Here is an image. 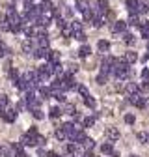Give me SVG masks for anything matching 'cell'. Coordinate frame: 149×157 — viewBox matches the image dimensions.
<instances>
[{
  "instance_id": "38",
  "label": "cell",
  "mask_w": 149,
  "mask_h": 157,
  "mask_svg": "<svg viewBox=\"0 0 149 157\" xmlns=\"http://www.w3.org/2000/svg\"><path fill=\"white\" fill-rule=\"evenodd\" d=\"M23 51H24V52H32V43L28 41V39L23 43Z\"/></svg>"
},
{
  "instance_id": "17",
  "label": "cell",
  "mask_w": 149,
  "mask_h": 157,
  "mask_svg": "<svg viewBox=\"0 0 149 157\" xmlns=\"http://www.w3.org/2000/svg\"><path fill=\"white\" fill-rule=\"evenodd\" d=\"M91 23H93V26H95V28H101V26L104 25V17H103V15H95Z\"/></svg>"
},
{
  "instance_id": "37",
  "label": "cell",
  "mask_w": 149,
  "mask_h": 157,
  "mask_svg": "<svg viewBox=\"0 0 149 157\" xmlns=\"http://www.w3.org/2000/svg\"><path fill=\"white\" fill-rule=\"evenodd\" d=\"M65 151H67V153H74V151H77V144H73V142L67 144V146H65Z\"/></svg>"
},
{
  "instance_id": "30",
  "label": "cell",
  "mask_w": 149,
  "mask_h": 157,
  "mask_svg": "<svg viewBox=\"0 0 149 157\" xmlns=\"http://www.w3.org/2000/svg\"><path fill=\"white\" fill-rule=\"evenodd\" d=\"M69 26H71V30H73V32H77V30H82V21H73Z\"/></svg>"
},
{
  "instance_id": "16",
  "label": "cell",
  "mask_w": 149,
  "mask_h": 157,
  "mask_svg": "<svg viewBox=\"0 0 149 157\" xmlns=\"http://www.w3.org/2000/svg\"><path fill=\"white\" fill-rule=\"evenodd\" d=\"M49 116L52 118V120H56V118H60V116H62V109H60V107H52V109L49 110Z\"/></svg>"
},
{
  "instance_id": "18",
  "label": "cell",
  "mask_w": 149,
  "mask_h": 157,
  "mask_svg": "<svg viewBox=\"0 0 149 157\" xmlns=\"http://www.w3.org/2000/svg\"><path fill=\"white\" fill-rule=\"evenodd\" d=\"M82 146H84V150H86V151H91L93 148H95V142H93L91 139H88V136H86L84 142H82Z\"/></svg>"
},
{
  "instance_id": "12",
  "label": "cell",
  "mask_w": 149,
  "mask_h": 157,
  "mask_svg": "<svg viewBox=\"0 0 149 157\" xmlns=\"http://www.w3.org/2000/svg\"><path fill=\"white\" fill-rule=\"evenodd\" d=\"M37 8L41 10V13H47V11L54 10V8H52V4H50V0H43V2H41L39 6H37Z\"/></svg>"
},
{
  "instance_id": "51",
  "label": "cell",
  "mask_w": 149,
  "mask_h": 157,
  "mask_svg": "<svg viewBox=\"0 0 149 157\" xmlns=\"http://www.w3.org/2000/svg\"><path fill=\"white\" fill-rule=\"evenodd\" d=\"M93 157H95V155H93Z\"/></svg>"
},
{
  "instance_id": "31",
  "label": "cell",
  "mask_w": 149,
  "mask_h": 157,
  "mask_svg": "<svg viewBox=\"0 0 149 157\" xmlns=\"http://www.w3.org/2000/svg\"><path fill=\"white\" fill-rule=\"evenodd\" d=\"M56 139H58V140H65L67 139V135H65V131L60 127V129H56Z\"/></svg>"
},
{
  "instance_id": "5",
  "label": "cell",
  "mask_w": 149,
  "mask_h": 157,
  "mask_svg": "<svg viewBox=\"0 0 149 157\" xmlns=\"http://www.w3.org/2000/svg\"><path fill=\"white\" fill-rule=\"evenodd\" d=\"M97 15H101V13H106L108 11V0H97V8L93 10Z\"/></svg>"
},
{
  "instance_id": "47",
  "label": "cell",
  "mask_w": 149,
  "mask_h": 157,
  "mask_svg": "<svg viewBox=\"0 0 149 157\" xmlns=\"http://www.w3.org/2000/svg\"><path fill=\"white\" fill-rule=\"evenodd\" d=\"M47 157H58V153H54V151H49V153H47Z\"/></svg>"
},
{
  "instance_id": "21",
  "label": "cell",
  "mask_w": 149,
  "mask_h": 157,
  "mask_svg": "<svg viewBox=\"0 0 149 157\" xmlns=\"http://www.w3.org/2000/svg\"><path fill=\"white\" fill-rule=\"evenodd\" d=\"M127 92H129V95L138 94V92H140V86H138V84H134V82H130V84H127Z\"/></svg>"
},
{
  "instance_id": "13",
  "label": "cell",
  "mask_w": 149,
  "mask_h": 157,
  "mask_svg": "<svg viewBox=\"0 0 149 157\" xmlns=\"http://www.w3.org/2000/svg\"><path fill=\"white\" fill-rule=\"evenodd\" d=\"M97 49L101 52H108L110 51V41H106V39H101V41L97 43Z\"/></svg>"
},
{
  "instance_id": "48",
  "label": "cell",
  "mask_w": 149,
  "mask_h": 157,
  "mask_svg": "<svg viewBox=\"0 0 149 157\" xmlns=\"http://www.w3.org/2000/svg\"><path fill=\"white\" fill-rule=\"evenodd\" d=\"M147 51H149V39H147Z\"/></svg>"
},
{
  "instance_id": "10",
  "label": "cell",
  "mask_w": 149,
  "mask_h": 157,
  "mask_svg": "<svg viewBox=\"0 0 149 157\" xmlns=\"http://www.w3.org/2000/svg\"><path fill=\"white\" fill-rule=\"evenodd\" d=\"M49 49H39V47H37L35 51H34V56L35 58H49Z\"/></svg>"
},
{
  "instance_id": "44",
  "label": "cell",
  "mask_w": 149,
  "mask_h": 157,
  "mask_svg": "<svg viewBox=\"0 0 149 157\" xmlns=\"http://www.w3.org/2000/svg\"><path fill=\"white\" fill-rule=\"evenodd\" d=\"M149 78V69H142V81H147Z\"/></svg>"
},
{
  "instance_id": "35",
  "label": "cell",
  "mask_w": 149,
  "mask_h": 157,
  "mask_svg": "<svg viewBox=\"0 0 149 157\" xmlns=\"http://www.w3.org/2000/svg\"><path fill=\"white\" fill-rule=\"evenodd\" d=\"M125 124L133 125V124H134V114H125Z\"/></svg>"
},
{
  "instance_id": "24",
  "label": "cell",
  "mask_w": 149,
  "mask_h": 157,
  "mask_svg": "<svg viewBox=\"0 0 149 157\" xmlns=\"http://www.w3.org/2000/svg\"><path fill=\"white\" fill-rule=\"evenodd\" d=\"M149 8H147V4H144V2H140L138 0V6H136V15H142V13H145Z\"/></svg>"
},
{
  "instance_id": "11",
  "label": "cell",
  "mask_w": 149,
  "mask_h": 157,
  "mask_svg": "<svg viewBox=\"0 0 149 157\" xmlns=\"http://www.w3.org/2000/svg\"><path fill=\"white\" fill-rule=\"evenodd\" d=\"M77 10L80 13H84L86 10H89V2H88V0H77Z\"/></svg>"
},
{
  "instance_id": "36",
  "label": "cell",
  "mask_w": 149,
  "mask_h": 157,
  "mask_svg": "<svg viewBox=\"0 0 149 157\" xmlns=\"http://www.w3.org/2000/svg\"><path fill=\"white\" fill-rule=\"evenodd\" d=\"M6 105H9V99H8V95H0V107H6Z\"/></svg>"
},
{
  "instance_id": "26",
  "label": "cell",
  "mask_w": 149,
  "mask_h": 157,
  "mask_svg": "<svg viewBox=\"0 0 149 157\" xmlns=\"http://www.w3.org/2000/svg\"><path fill=\"white\" fill-rule=\"evenodd\" d=\"M84 103H86V107H89V109H93L95 107V99L88 94V95H84Z\"/></svg>"
},
{
  "instance_id": "2",
  "label": "cell",
  "mask_w": 149,
  "mask_h": 157,
  "mask_svg": "<svg viewBox=\"0 0 149 157\" xmlns=\"http://www.w3.org/2000/svg\"><path fill=\"white\" fill-rule=\"evenodd\" d=\"M2 118L6 122H15V118H17V112L13 110V109H8V107H4V112H2Z\"/></svg>"
},
{
  "instance_id": "50",
  "label": "cell",
  "mask_w": 149,
  "mask_h": 157,
  "mask_svg": "<svg viewBox=\"0 0 149 157\" xmlns=\"http://www.w3.org/2000/svg\"><path fill=\"white\" fill-rule=\"evenodd\" d=\"M130 157H138V155H130Z\"/></svg>"
},
{
  "instance_id": "15",
  "label": "cell",
  "mask_w": 149,
  "mask_h": 157,
  "mask_svg": "<svg viewBox=\"0 0 149 157\" xmlns=\"http://www.w3.org/2000/svg\"><path fill=\"white\" fill-rule=\"evenodd\" d=\"M140 32H142V37L149 39V23L142 21V25H140Z\"/></svg>"
},
{
  "instance_id": "49",
  "label": "cell",
  "mask_w": 149,
  "mask_h": 157,
  "mask_svg": "<svg viewBox=\"0 0 149 157\" xmlns=\"http://www.w3.org/2000/svg\"><path fill=\"white\" fill-rule=\"evenodd\" d=\"M147 142H149V133H147Z\"/></svg>"
},
{
  "instance_id": "8",
  "label": "cell",
  "mask_w": 149,
  "mask_h": 157,
  "mask_svg": "<svg viewBox=\"0 0 149 157\" xmlns=\"http://www.w3.org/2000/svg\"><path fill=\"white\" fill-rule=\"evenodd\" d=\"M123 60H125V62L130 66V64H134V62L138 60V54H136V52H133V51H129V52L125 54V58H123Z\"/></svg>"
},
{
  "instance_id": "9",
  "label": "cell",
  "mask_w": 149,
  "mask_h": 157,
  "mask_svg": "<svg viewBox=\"0 0 149 157\" xmlns=\"http://www.w3.org/2000/svg\"><path fill=\"white\" fill-rule=\"evenodd\" d=\"M136 6H138V0H127V10L130 15H136Z\"/></svg>"
},
{
  "instance_id": "28",
  "label": "cell",
  "mask_w": 149,
  "mask_h": 157,
  "mask_svg": "<svg viewBox=\"0 0 149 157\" xmlns=\"http://www.w3.org/2000/svg\"><path fill=\"white\" fill-rule=\"evenodd\" d=\"M73 37H74V39H78V41H86V34H84L82 30L73 32Z\"/></svg>"
},
{
  "instance_id": "45",
  "label": "cell",
  "mask_w": 149,
  "mask_h": 157,
  "mask_svg": "<svg viewBox=\"0 0 149 157\" xmlns=\"http://www.w3.org/2000/svg\"><path fill=\"white\" fill-rule=\"evenodd\" d=\"M28 133H30V135H39V133H37V129H35V127H30V129H28Z\"/></svg>"
},
{
  "instance_id": "20",
  "label": "cell",
  "mask_w": 149,
  "mask_h": 157,
  "mask_svg": "<svg viewBox=\"0 0 149 157\" xmlns=\"http://www.w3.org/2000/svg\"><path fill=\"white\" fill-rule=\"evenodd\" d=\"M101 151H103L104 155H110L112 151H114V148H112L110 142H104V144H101Z\"/></svg>"
},
{
  "instance_id": "6",
  "label": "cell",
  "mask_w": 149,
  "mask_h": 157,
  "mask_svg": "<svg viewBox=\"0 0 149 157\" xmlns=\"http://www.w3.org/2000/svg\"><path fill=\"white\" fill-rule=\"evenodd\" d=\"M35 136L37 135H30V133H26V135H23V144L24 146H35Z\"/></svg>"
},
{
  "instance_id": "32",
  "label": "cell",
  "mask_w": 149,
  "mask_h": 157,
  "mask_svg": "<svg viewBox=\"0 0 149 157\" xmlns=\"http://www.w3.org/2000/svg\"><path fill=\"white\" fill-rule=\"evenodd\" d=\"M93 124H95V118H84V120H82V125L84 127H91Z\"/></svg>"
},
{
  "instance_id": "19",
  "label": "cell",
  "mask_w": 149,
  "mask_h": 157,
  "mask_svg": "<svg viewBox=\"0 0 149 157\" xmlns=\"http://www.w3.org/2000/svg\"><path fill=\"white\" fill-rule=\"evenodd\" d=\"M89 52H91V49H89L88 45H82V47L78 49V56H80V58H88Z\"/></svg>"
},
{
  "instance_id": "42",
  "label": "cell",
  "mask_w": 149,
  "mask_h": 157,
  "mask_svg": "<svg viewBox=\"0 0 149 157\" xmlns=\"http://www.w3.org/2000/svg\"><path fill=\"white\" fill-rule=\"evenodd\" d=\"M104 82H106V75H103V73L97 75V84H104Z\"/></svg>"
},
{
  "instance_id": "1",
  "label": "cell",
  "mask_w": 149,
  "mask_h": 157,
  "mask_svg": "<svg viewBox=\"0 0 149 157\" xmlns=\"http://www.w3.org/2000/svg\"><path fill=\"white\" fill-rule=\"evenodd\" d=\"M129 101L133 103L134 107H138V109H145L147 107V99L144 95H140V94H133V95H129Z\"/></svg>"
},
{
  "instance_id": "23",
  "label": "cell",
  "mask_w": 149,
  "mask_h": 157,
  "mask_svg": "<svg viewBox=\"0 0 149 157\" xmlns=\"http://www.w3.org/2000/svg\"><path fill=\"white\" fill-rule=\"evenodd\" d=\"M82 15H84V21H89V23H91V21H93V17H95L97 13L93 11V10H86V11H84Z\"/></svg>"
},
{
  "instance_id": "46",
  "label": "cell",
  "mask_w": 149,
  "mask_h": 157,
  "mask_svg": "<svg viewBox=\"0 0 149 157\" xmlns=\"http://www.w3.org/2000/svg\"><path fill=\"white\" fill-rule=\"evenodd\" d=\"M15 157H28V155H26V153L21 150V151H17V155H15Z\"/></svg>"
},
{
  "instance_id": "41",
  "label": "cell",
  "mask_w": 149,
  "mask_h": 157,
  "mask_svg": "<svg viewBox=\"0 0 149 157\" xmlns=\"http://www.w3.org/2000/svg\"><path fill=\"white\" fill-rule=\"evenodd\" d=\"M6 52H9V49H8V47H6V45L2 43V41H0V58H2V56H4Z\"/></svg>"
},
{
  "instance_id": "25",
  "label": "cell",
  "mask_w": 149,
  "mask_h": 157,
  "mask_svg": "<svg viewBox=\"0 0 149 157\" xmlns=\"http://www.w3.org/2000/svg\"><path fill=\"white\" fill-rule=\"evenodd\" d=\"M39 95H41V99H49V97H50V88L41 86L39 88Z\"/></svg>"
},
{
  "instance_id": "29",
  "label": "cell",
  "mask_w": 149,
  "mask_h": 157,
  "mask_svg": "<svg viewBox=\"0 0 149 157\" xmlns=\"http://www.w3.org/2000/svg\"><path fill=\"white\" fill-rule=\"evenodd\" d=\"M62 112H67V114H77V109H74V105L67 103V105L64 107V110H62Z\"/></svg>"
},
{
  "instance_id": "34",
  "label": "cell",
  "mask_w": 149,
  "mask_h": 157,
  "mask_svg": "<svg viewBox=\"0 0 149 157\" xmlns=\"http://www.w3.org/2000/svg\"><path fill=\"white\" fill-rule=\"evenodd\" d=\"M8 73H9V77L13 78V81H17V78H19V71H17L15 67H9V69H8Z\"/></svg>"
},
{
  "instance_id": "14",
  "label": "cell",
  "mask_w": 149,
  "mask_h": 157,
  "mask_svg": "<svg viewBox=\"0 0 149 157\" xmlns=\"http://www.w3.org/2000/svg\"><path fill=\"white\" fill-rule=\"evenodd\" d=\"M49 62H50V64H60V52L50 51V52H49Z\"/></svg>"
},
{
  "instance_id": "39",
  "label": "cell",
  "mask_w": 149,
  "mask_h": 157,
  "mask_svg": "<svg viewBox=\"0 0 149 157\" xmlns=\"http://www.w3.org/2000/svg\"><path fill=\"white\" fill-rule=\"evenodd\" d=\"M77 90H78V94H80V95H88V88H86L84 84H78V86H77Z\"/></svg>"
},
{
  "instance_id": "27",
  "label": "cell",
  "mask_w": 149,
  "mask_h": 157,
  "mask_svg": "<svg viewBox=\"0 0 149 157\" xmlns=\"http://www.w3.org/2000/svg\"><path fill=\"white\" fill-rule=\"evenodd\" d=\"M123 41H125L127 45H133V43H134V36H133V34L123 32Z\"/></svg>"
},
{
  "instance_id": "40",
  "label": "cell",
  "mask_w": 149,
  "mask_h": 157,
  "mask_svg": "<svg viewBox=\"0 0 149 157\" xmlns=\"http://www.w3.org/2000/svg\"><path fill=\"white\" fill-rule=\"evenodd\" d=\"M32 114H34V118H37V120H43V112H41L39 109H35V110H32Z\"/></svg>"
},
{
  "instance_id": "52",
  "label": "cell",
  "mask_w": 149,
  "mask_h": 157,
  "mask_svg": "<svg viewBox=\"0 0 149 157\" xmlns=\"http://www.w3.org/2000/svg\"><path fill=\"white\" fill-rule=\"evenodd\" d=\"M58 157H60V155H58Z\"/></svg>"
},
{
  "instance_id": "43",
  "label": "cell",
  "mask_w": 149,
  "mask_h": 157,
  "mask_svg": "<svg viewBox=\"0 0 149 157\" xmlns=\"http://www.w3.org/2000/svg\"><path fill=\"white\" fill-rule=\"evenodd\" d=\"M138 140L140 142H147V133H138Z\"/></svg>"
},
{
  "instance_id": "22",
  "label": "cell",
  "mask_w": 149,
  "mask_h": 157,
  "mask_svg": "<svg viewBox=\"0 0 149 157\" xmlns=\"http://www.w3.org/2000/svg\"><path fill=\"white\" fill-rule=\"evenodd\" d=\"M127 25H130V26H140V25H142V21L138 19V15H130Z\"/></svg>"
},
{
  "instance_id": "3",
  "label": "cell",
  "mask_w": 149,
  "mask_h": 157,
  "mask_svg": "<svg viewBox=\"0 0 149 157\" xmlns=\"http://www.w3.org/2000/svg\"><path fill=\"white\" fill-rule=\"evenodd\" d=\"M127 30V23L125 21H116L114 25H112V32L114 34H123Z\"/></svg>"
},
{
  "instance_id": "7",
  "label": "cell",
  "mask_w": 149,
  "mask_h": 157,
  "mask_svg": "<svg viewBox=\"0 0 149 157\" xmlns=\"http://www.w3.org/2000/svg\"><path fill=\"white\" fill-rule=\"evenodd\" d=\"M106 136H108L110 140H118V139H119V131H118L116 127H108V129H106Z\"/></svg>"
},
{
  "instance_id": "33",
  "label": "cell",
  "mask_w": 149,
  "mask_h": 157,
  "mask_svg": "<svg viewBox=\"0 0 149 157\" xmlns=\"http://www.w3.org/2000/svg\"><path fill=\"white\" fill-rule=\"evenodd\" d=\"M62 36H64V37H71V36H73L71 26H64V28H62Z\"/></svg>"
},
{
  "instance_id": "4",
  "label": "cell",
  "mask_w": 149,
  "mask_h": 157,
  "mask_svg": "<svg viewBox=\"0 0 149 157\" xmlns=\"http://www.w3.org/2000/svg\"><path fill=\"white\" fill-rule=\"evenodd\" d=\"M35 43H37V47H39V49H49V37H47V34L35 36Z\"/></svg>"
}]
</instances>
